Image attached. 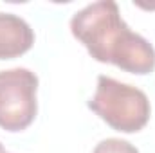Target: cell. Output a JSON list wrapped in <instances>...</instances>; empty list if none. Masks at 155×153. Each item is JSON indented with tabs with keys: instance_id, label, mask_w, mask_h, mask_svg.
I'll return each instance as SVG.
<instances>
[{
	"instance_id": "8992f818",
	"label": "cell",
	"mask_w": 155,
	"mask_h": 153,
	"mask_svg": "<svg viewBox=\"0 0 155 153\" xmlns=\"http://www.w3.org/2000/svg\"><path fill=\"white\" fill-rule=\"evenodd\" d=\"M0 153H5V150H4V146H2V142H0Z\"/></svg>"
},
{
	"instance_id": "3957f363",
	"label": "cell",
	"mask_w": 155,
	"mask_h": 153,
	"mask_svg": "<svg viewBox=\"0 0 155 153\" xmlns=\"http://www.w3.org/2000/svg\"><path fill=\"white\" fill-rule=\"evenodd\" d=\"M38 76L24 67L0 70V128L22 132L38 114Z\"/></svg>"
},
{
	"instance_id": "7a4b0ae2",
	"label": "cell",
	"mask_w": 155,
	"mask_h": 153,
	"mask_svg": "<svg viewBox=\"0 0 155 153\" xmlns=\"http://www.w3.org/2000/svg\"><path fill=\"white\" fill-rule=\"evenodd\" d=\"M88 108L121 133L141 132L152 115L150 99L141 88L110 76L97 77L96 94L88 101Z\"/></svg>"
},
{
	"instance_id": "277c9868",
	"label": "cell",
	"mask_w": 155,
	"mask_h": 153,
	"mask_svg": "<svg viewBox=\"0 0 155 153\" xmlns=\"http://www.w3.org/2000/svg\"><path fill=\"white\" fill-rule=\"evenodd\" d=\"M35 45V31L18 15L0 13V60H13Z\"/></svg>"
},
{
	"instance_id": "5b68a950",
	"label": "cell",
	"mask_w": 155,
	"mask_h": 153,
	"mask_svg": "<svg viewBox=\"0 0 155 153\" xmlns=\"http://www.w3.org/2000/svg\"><path fill=\"white\" fill-rule=\"evenodd\" d=\"M92 153H139V150L134 144H130L128 141L110 137V139L97 142Z\"/></svg>"
},
{
	"instance_id": "6da1fadb",
	"label": "cell",
	"mask_w": 155,
	"mask_h": 153,
	"mask_svg": "<svg viewBox=\"0 0 155 153\" xmlns=\"http://www.w3.org/2000/svg\"><path fill=\"white\" fill-rule=\"evenodd\" d=\"M71 33L99 63H112L137 76L153 72V45L126 25L114 0H99L74 13Z\"/></svg>"
}]
</instances>
